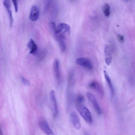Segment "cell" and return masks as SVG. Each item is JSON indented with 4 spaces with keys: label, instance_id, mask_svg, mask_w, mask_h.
<instances>
[{
    "label": "cell",
    "instance_id": "cell-20",
    "mask_svg": "<svg viewBox=\"0 0 135 135\" xmlns=\"http://www.w3.org/2000/svg\"><path fill=\"white\" fill-rule=\"evenodd\" d=\"M12 1L13 4L14 6L15 11L16 12H17L18 10V3L16 0H12Z\"/></svg>",
    "mask_w": 135,
    "mask_h": 135
},
{
    "label": "cell",
    "instance_id": "cell-2",
    "mask_svg": "<svg viewBox=\"0 0 135 135\" xmlns=\"http://www.w3.org/2000/svg\"><path fill=\"white\" fill-rule=\"evenodd\" d=\"M54 30L55 34L62 33L65 34L67 33L69 35L70 33V26L68 25L63 23H59Z\"/></svg>",
    "mask_w": 135,
    "mask_h": 135
},
{
    "label": "cell",
    "instance_id": "cell-17",
    "mask_svg": "<svg viewBox=\"0 0 135 135\" xmlns=\"http://www.w3.org/2000/svg\"><path fill=\"white\" fill-rule=\"evenodd\" d=\"M21 79L22 83L25 85L29 86L30 84L29 81L23 76H21Z\"/></svg>",
    "mask_w": 135,
    "mask_h": 135
},
{
    "label": "cell",
    "instance_id": "cell-12",
    "mask_svg": "<svg viewBox=\"0 0 135 135\" xmlns=\"http://www.w3.org/2000/svg\"><path fill=\"white\" fill-rule=\"evenodd\" d=\"M53 69L55 77L56 80L59 81L60 79V75L59 62L57 59H56L54 61L53 64Z\"/></svg>",
    "mask_w": 135,
    "mask_h": 135
},
{
    "label": "cell",
    "instance_id": "cell-16",
    "mask_svg": "<svg viewBox=\"0 0 135 135\" xmlns=\"http://www.w3.org/2000/svg\"><path fill=\"white\" fill-rule=\"evenodd\" d=\"M103 12L107 17L109 16L110 13V7L109 5L107 3L104 4L102 7Z\"/></svg>",
    "mask_w": 135,
    "mask_h": 135
},
{
    "label": "cell",
    "instance_id": "cell-1",
    "mask_svg": "<svg viewBox=\"0 0 135 135\" xmlns=\"http://www.w3.org/2000/svg\"><path fill=\"white\" fill-rule=\"evenodd\" d=\"M77 110L84 119L88 123H90L92 122L91 113L89 109L84 105L77 103Z\"/></svg>",
    "mask_w": 135,
    "mask_h": 135
},
{
    "label": "cell",
    "instance_id": "cell-11",
    "mask_svg": "<svg viewBox=\"0 0 135 135\" xmlns=\"http://www.w3.org/2000/svg\"><path fill=\"white\" fill-rule=\"evenodd\" d=\"M89 87L98 92L101 95L104 93L102 87L99 83L96 81H93L90 82L89 85Z\"/></svg>",
    "mask_w": 135,
    "mask_h": 135
},
{
    "label": "cell",
    "instance_id": "cell-14",
    "mask_svg": "<svg viewBox=\"0 0 135 135\" xmlns=\"http://www.w3.org/2000/svg\"><path fill=\"white\" fill-rule=\"evenodd\" d=\"M55 38L58 42L60 48L62 52H64L66 49V46L64 38L57 36L55 35Z\"/></svg>",
    "mask_w": 135,
    "mask_h": 135
},
{
    "label": "cell",
    "instance_id": "cell-3",
    "mask_svg": "<svg viewBox=\"0 0 135 135\" xmlns=\"http://www.w3.org/2000/svg\"><path fill=\"white\" fill-rule=\"evenodd\" d=\"M86 94L88 99L92 104L97 114L99 115H100L101 110L94 95L89 91H87Z\"/></svg>",
    "mask_w": 135,
    "mask_h": 135
},
{
    "label": "cell",
    "instance_id": "cell-7",
    "mask_svg": "<svg viewBox=\"0 0 135 135\" xmlns=\"http://www.w3.org/2000/svg\"><path fill=\"white\" fill-rule=\"evenodd\" d=\"M105 57V61L108 65H109L111 63L112 59V50L110 46L106 45L104 48Z\"/></svg>",
    "mask_w": 135,
    "mask_h": 135
},
{
    "label": "cell",
    "instance_id": "cell-19",
    "mask_svg": "<svg viewBox=\"0 0 135 135\" xmlns=\"http://www.w3.org/2000/svg\"><path fill=\"white\" fill-rule=\"evenodd\" d=\"M117 38L118 41L121 43H123L124 41V37L122 35H118L117 36Z\"/></svg>",
    "mask_w": 135,
    "mask_h": 135
},
{
    "label": "cell",
    "instance_id": "cell-8",
    "mask_svg": "<svg viewBox=\"0 0 135 135\" xmlns=\"http://www.w3.org/2000/svg\"><path fill=\"white\" fill-rule=\"evenodd\" d=\"M70 118L74 127L77 130L80 129L81 127V123L79 118L76 113L72 112L70 114Z\"/></svg>",
    "mask_w": 135,
    "mask_h": 135
},
{
    "label": "cell",
    "instance_id": "cell-10",
    "mask_svg": "<svg viewBox=\"0 0 135 135\" xmlns=\"http://www.w3.org/2000/svg\"><path fill=\"white\" fill-rule=\"evenodd\" d=\"M3 4L7 9L9 16L10 25L11 27H12L13 22V19L10 1L9 0H4L3 1Z\"/></svg>",
    "mask_w": 135,
    "mask_h": 135
},
{
    "label": "cell",
    "instance_id": "cell-9",
    "mask_svg": "<svg viewBox=\"0 0 135 135\" xmlns=\"http://www.w3.org/2000/svg\"><path fill=\"white\" fill-rule=\"evenodd\" d=\"M39 15V10L37 6L36 5L32 6L30 12V19L32 21H35L38 18Z\"/></svg>",
    "mask_w": 135,
    "mask_h": 135
},
{
    "label": "cell",
    "instance_id": "cell-6",
    "mask_svg": "<svg viewBox=\"0 0 135 135\" xmlns=\"http://www.w3.org/2000/svg\"><path fill=\"white\" fill-rule=\"evenodd\" d=\"M39 126L40 129L47 135H55L46 121H40L39 122Z\"/></svg>",
    "mask_w": 135,
    "mask_h": 135
},
{
    "label": "cell",
    "instance_id": "cell-4",
    "mask_svg": "<svg viewBox=\"0 0 135 135\" xmlns=\"http://www.w3.org/2000/svg\"><path fill=\"white\" fill-rule=\"evenodd\" d=\"M77 64L90 70L93 68V65L91 61L88 59L81 57L77 58L76 61Z\"/></svg>",
    "mask_w": 135,
    "mask_h": 135
},
{
    "label": "cell",
    "instance_id": "cell-5",
    "mask_svg": "<svg viewBox=\"0 0 135 135\" xmlns=\"http://www.w3.org/2000/svg\"><path fill=\"white\" fill-rule=\"evenodd\" d=\"M50 100L51 109L54 115H56L58 112L57 102L55 98V91L51 90L49 94Z\"/></svg>",
    "mask_w": 135,
    "mask_h": 135
},
{
    "label": "cell",
    "instance_id": "cell-15",
    "mask_svg": "<svg viewBox=\"0 0 135 135\" xmlns=\"http://www.w3.org/2000/svg\"><path fill=\"white\" fill-rule=\"evenodd\" d=\"M27 46L30 49V53L33 54L35 53L37 50V47L33 40L31 39L27 44Z\"/></svg>",
    "mask_w": 135,
    "mask_h": 135
},
{
    "label": "cell",
    "instance_id": "cell-18",
    "mask_svg": "<svg viewBox=\"0 0 135 135\" xmlns=\"http://www.w3.org/2000/svg\"><path fill=\"white\" fill-rule=\"evenodd\" d=\"M84 100V97L81 95H78L76 98V101L77 103L81 104L83 102Z\"/></svg>",
    "mask_w": 135,
    "mask_h": 135
},
{
    "label": "cell",
    "instance_id": "cell-13",
    "mask_svg": "<svg viewBox=\"0 0 135 135\" xmlns=\"http://www.w3.org/2000/svg\"><path fill=\"white\" fill-rule=\"evenodd\" d=\"M103 73L104 78L108 84L110 90L111 96L113 97L114 94V89L111 79L107 72L105 70H104Z\"/></svg>",
    "mask_w": 135,
    "mask_h": 135
}]
</instances>
